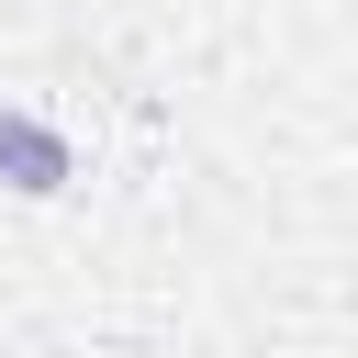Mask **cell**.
Here are the masks:
<instances>
[{
	"mask_svg": "<svg viewBox=\"0 0 358 358\" xmlns=\"http://www.w3.org/2000/svg\"><path fill=\"white\" fill-rule=\"evenodd\" d=\"M0 190H22V201L78 190V145H67L45 112H22V101H0Z\"/></svg>",
	"mask_w": 358,
	"mask_h": 358,
	"instance_id": "obj_1",
	"label": "cell"
}]
</instances>
